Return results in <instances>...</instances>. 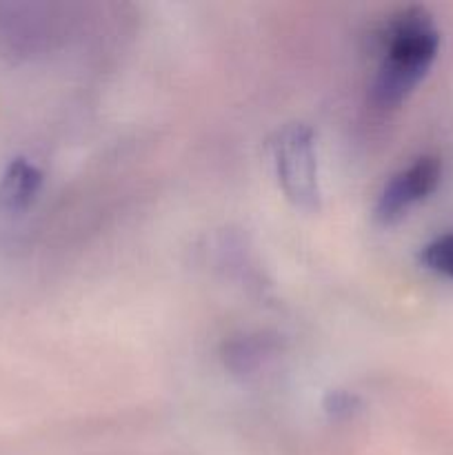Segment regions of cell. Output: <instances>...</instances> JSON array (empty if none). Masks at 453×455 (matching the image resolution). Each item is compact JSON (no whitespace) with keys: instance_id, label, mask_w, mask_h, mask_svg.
<instances>
[{"instance_id":"obj_1","label":"cell","mask_w":453,"mask_h":455,"mask_svg":"<svg viewBox=\"0 0 453 455\" xmlns=\"http://www.w3.org/2000/svg\"><path fill=\"white\" fill-rule=\"evenodd\" d=\"M385 58L371 84V98L380 107H395L416 89L438 56L440 31L425 7L393 13L382 31Z\"/></svg>"},{"instance_id":"obj_2","label":"cell","mask_w":453,"mask_h":455,"mask_svg":"<svg viewBox=\"0 0 453 455\" xmlns=\"http://www.w3.org/2000/svg\"><path fill=\"white\" fill-rule=\"evenodd\" d=\"M282 191L296 207L318 209L320 178L314 129L305 123L284 124L271 142Z\"/></svg>"},{"instance_id":"obj_3","label":"cell","mask_w":453,"mask_h":455,"mask_svg":"<svg viewBox=\"0 0 453 455\" xmlns=\"http://www.w3.org/2000/svg\"><path fill=\"white\" fill-rule=\"evenodd\" d=\"M442 178V160L438 156H420L407 167L391 176L382 194L378 196L376 216L391 222L402 216L407 209L433 194Z\"/></svg>"},{"instance_id":"obj_4","label":"cell","mask_w":453,"mask_h":455,"mask_svg":"<svg viewBox=\"0 0 453 455\" xmlns=\"http://www.w3.org/2000/svg\"><path fill=\"white\" fill-rule=\"evenodd\" d=\"M43 182V173L34 163L16 158L9 163L0 180V207L7 212H20L36 198Z\"/></svg>"},{"instance_id":"obj_5","label":"cell","mask_w":453,"mask_h":455,"mask_svg":"<svg viewBox=\"0 0 453 455\" xmlns=\"http://www.w3.org/2000/svg\"><path fill=\"white\" fill-rule=\"evenodd\" d=\"M274 340L262 333L234 338L225 345V364L235 373H251L274 354Z\"/></svg>"},{"instance_id":"obj_6","label":"cell","mask_w":453,"mask_h":455,"mask_svg":"<svg viewBox=\"0 0 453 455\" xmlns=\"http://www.w3.org/2000/svg\"><path fill=\"white\" fill-rule=\"evenodd\" d=\"M420 260L431 271H435V274L453 278V231L438 235L429 244H425V249L420 253Z\"/></svg>"},{"instance_id":"obj_7","label":"cell","mask_w":453,"mask_h":455,"mask_svg":"<svg viewBox=\"0 0 453 455\" xmlns=\"http://www.w3.org/2000/svg\"><path fill=\"white\" fill-rule=\"evenodd\" d=\"M360 400L355 398L351 391L345 389H336V391H329L327 400H324V409L327 413H331L333 418H346L358 409Z\"/></svg>"}]
</instances>
